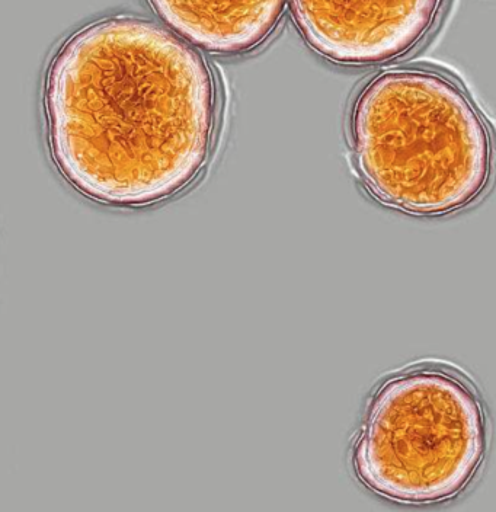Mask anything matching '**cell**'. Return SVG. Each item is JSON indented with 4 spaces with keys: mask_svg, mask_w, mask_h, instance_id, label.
<instances>
[{
    "mask_svg": "<svg viewBox=\"0 0 496 512\" xmlns=\"http://www.w3.org/2000/svg\"><path fill=\"white\" fill-rule=\"evenodd\" d=\"M51 156L92 200H166L206 165L216 91L204 60L172 32L111 18L66 41L46 80Z\"/></svg>",
    "mask_w": 496,
    "mask_h": 512,
    "instance_id": "obj_1",
    "label": "cell"
},
{
    "mask_svg": "<svg viewBox=\"0 0 496 512\" xmlns=\"http://www.w3.org/2000/svg\"><path fill=\"white\" fill-rule=\"evenodd\" d=\"M352 152L366 190L418 216L469 206L488 185L491 134L463 89L428 70L376 76L352 110Z\"/></svg>",
    "mask_w": 496,
    "mask_h": 512,
    "instance_id": "obj_2",
    "label": "cell"
},
{
    "mask_svg": "<svg viewBox=\"0 0 496 512\" xmlns=\"http://www.w3.org/2000/svg\"><path fill=\"white\" fill-rule=\"evenodd\" d=\"M485 448V415L475 390L446 368L422 367L374 392L352 463L374 494L434 504L466 488Z\"/></svg>",
    "mask_w": 496,
    "mask_h": 512,
    "instance_id": "obj_3",
    "label": "cell"
},
{
    "mask_svg": "<svg viewBox=\"0 0 496 512\" xmlns=\"http://www.w3.org/2000/svg\"><path fill=\"white\" fill-rule=\"evenodd\" d=\"M444 0H291L297 28L316 53L345 66H373L414 50Z\"/></svg>",
    "mask_w": 496,
    "mask_h": 512,
    "instance_id": "obj_4",
    "label": "cell"
},
{
    "mask_svg": "<svg viewBox=\"0 0 496 512\" xmlns=\"http://www.w3.org/2000/svg\"><path fill=\"white\" fill-rule=\"evenodd\" d=\"M156 14L194 46L239 54L264 43L287 0H149Z\"/></svg>",
    "mask_w": 496,
    "mask_h": 512,
    "instance_id": "obj_5",
    "label": "cell"
}]
</instances>
